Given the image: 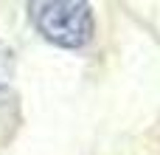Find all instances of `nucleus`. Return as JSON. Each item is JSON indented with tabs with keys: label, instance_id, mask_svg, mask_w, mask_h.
<instances>
[{
	"label": "nucleus",
	"instance_id": "nucleus-1",
	"mask_svg": "<svg viewBox=\"0 0 160 155\" xmlns=\"http://www.w3.org/2000/svg\"><path fill=\"white\" fill-rule=\"evenodd\" d=\"M28 17L34 28L59 48L79 51L96 34V17L84 0H42L28 3Z\"/></svg>",
	"mask_w": 160,
	"mask_h": 155
},
{
	"label": "nucleus",
	"instance_id": "nucleus-2",
	"mask_svg": "<svg viewBox=\"0 0 160 155\" xmlns=\"http://www.w3.org/2000/svg\"><path fill=\"white\" fill-rule=\"evenodd\" d=\"M8 79H11V51L0 45V90L8 85Z\"/></svg>",
	"mask_w": 160,
	"mask_h": 155
}]
</instances>
